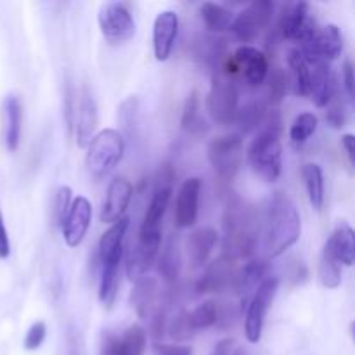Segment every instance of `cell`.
Masks as SVG:
<instances>
[{"label": "cell", "mask_w": 355, "mask_h": 355, "mask_svg": "<svg viewBox=\"0 0 355 355\" xmlns=\"http://www.w3.org/2000/svg\"><path fill=\"white\" fill-rule=\"evenodd\" d=\"M75 111H76V92L73 89L71 82L66 80L64 87V106H62V114H64L66 127L71 130L73 123H75Z\"/></svg>", "instance_id": "cell-44"}, {"label": "cell", "mask_w": 355, "mask_h": 355, "mask_svg": "<svg viewBox=\"0 0 355 355\" xmlns=\"http://www.w3.org/2000/svg\"><path fill=\"white\" fill-rule=\"evenodd\" d=\"M267 114H269V111H267L266 103H262V101H252V103L239 107L234 121H238L241 134H250V132L257 130V128L266 123Z\"/></svg>", "instance_id": "cell-33"}, {"label": "cell", "mask_w": 355, "mask_h": 355, "mask_svg": "<svg viewBox=\"0 0 355 355\" xmlns=\"http://www.w3.org/2000/svg\"><path fill=\"white\" fill-rule=\"evenodd\" d=\"M232 347H234V340L232 338L220 340V342L214 347V350H211L210 355H231Z\"/></svg>", "instance_id": "cell-49"}, {"label": "cell", "mask_w": 355, "mask_h": 355, "mask_svg": "<svg viewBox=\"0 0 355 355\" xmlns=\"http://www.w3.org/2000/svg\"><path fill=\"white\" fill-rule=\"evenodd\" d=\"M118 120L127 132L132 141L139 139V99L137 96H130L118 107Z\"/></svg>", "instance_id": "cell-36"}, {"label": "cell", "mask_w": 355, "mask_h": 355, "mask_svg": "<svg viewBox=\"0 0 355 355\" xmlns=\"http://www.w3.org/2000/svg\"><path fill=\"white\" fill-rule=\"evenodd\" d=\"M326 121L333 128H343L349 121V107H347V99L343 97V92L336 90L333 99L329 101L328 111H326Z\"/></svg>", "instance_id": "cell-41"}, {"label": "cell", "mask_w": 355, "mask_h": 355, "mask_svg": "<svg viewBox=\"0 0 355 355\" xmlns=\"http://www.w3.org/2000/svg\"><path fill=\"white\" fill-rule=\"evenodd\" d=\"M103 37L111 45H121L135 35V21L130 9L123 2L103 3L97 14Z\"/></svg>", "instance_id": "cell-9"}, {"label": "cell", "mask_w": 355, "mask_h": 355, "mask_svg": "<svg viewBox=\"0 0 355 355\" xmlns=\"http://www.w3.org/2000/svg\"><path fill=\"white\" fill-rule=\"evenodd\" d=\"M272 16L274 3L270 0H255L238 14V17L232 21L231 30L239 42L248 45L269 26Z\"/></svg>", "instance_id": "cell-11"}, {"label": "cell", "mask_w": 355, "mask_h": 355, "mask_svg": "<svg viewBox=\"0 0 355 355\" xmlns=\"http://www.w3.org/2000/svg\"><path fill=\"white\" fill-rule=\"evenodd\" d=\"M182 269V257H180V243L177 234L166 239L162 253H158V272L166 284L177 283Z\"/></svg>", "instance_id": "cell-28"}, {"label": "cell", "mask_w": 355, "mask_h": 355, "mask_svg": "<svg viewBox=\"0 0 355 355\" xmlns=\"http://www.w3.org/2000/svg\"><path fill=\"white\" fill-rule=\"evenodd\" d=\"M201 180L198 177L184 180L175 201V225L179 229H187L196 224L198 207H200Z\"/></svg>", "instance_id": "cell-19"}, {"label": "cell", "mask_w": 355, "mask_h": 355, "mask_svg": "<svg viewBox=\"0 0 355 355\" xmlns=\"http://www.w3.org/2000/svg\"><path fill=\"white\" fill-rule=\"evenodd\" d=\"M125 139L114 128H104L92 137L87 146L85 165L90 177L96 180L110 175L123 159Z\"/></svg>", "instance_id": "cell-4"}, {"label": "cell", "mask_w": 355, "mask_h": 355, "mask_svg": "<svg viewBox=\"0 0 355 355\" xmlns=\"http://www.w3.org/2000/svg\"><path fill=\"white\" fill-rule=\"evenodd\" d=\"M75 135L76 146L87 148L92 141L94 134L99 125V113H97V104L92 92L87 87H82L76 94V111H75Z\"/></svg>", "instance_id": "cell-13"}, {"label": "cell", "mask_w": 355, "mask_h": 355, "mask_svg": "<svg viewBox=\"0 0 355 355\" xmlns=\"http://www.w3.org/2000/svg\"><path fill=\"white\" fill-rule=\"evenodd\" d=\"M3 118V144L7 151H17L21 142V127H23V106L16 94L6 96L2 104Z\"/></svg>", "instance_id": "cell-22"}, {"label": "cell", "mask_w": 355, "mask_h": 355, "mask_svg": "<svg viewBox=\"0 0 355 355\" xmlns=\"http://www.w3.org/2000/svg\"><path fill=\"white\" fill-rule=\"evenodd\" d=\"M302 175H304L312 208L321 211L322 205H324V175H322V168L318 163H305L304 168H302Z\"/></svg>", "instance_id": "cell-32"}, {"label": "cell", "mask_w": 355, "mask_h": 355, "mask_svg": "<svg viewBox=\"0 0 355 355\" xmlns=\"http://www.w3.org/2000/svg\"><path fill=\"white\" fill-rule=\"evenodd\" d=\"M232 355H246V352L243 349H236L234 354H232Z\"/></svg>", "instance_id": "cell-51"}, {"label": "cell", "mask_w": 355, "mask_h": 355, "mask_svg": "<svg viewBox=\"0 0 355 355\" xmlns=\"http://www.w3.org/2000/svg\"><path fill=\"white\" fill-rule=\"evenodd\" d=\"M318 31L315 19L311 16L307 2H298L293 6L283 7L274 26L272 33L269 35V40H274V44L281 40H295L300 45L307 44Z\"/></svg>", "instance_id": "cell-7"}, {"label": "cell", "mask_w": 355, "mask_h": 355, "mask_svg": "<svg viewBox=\"0 0 355 355\" xmlns=\"http://www.w3.org/2000/svg\"><path fill=\"white\" fill-rule=\"evenodd\" d=\"M342 146H343V149H345V155H347V158H349L350 165H354V163H355V155H354V135H352V134L342 135Z\"/></svg>", "instance_id": "cell-50"}, {"label": "cell", "mask_w": 355, "mask_h": 355, "mask_svg": "<svg viewBox=\"0 0 355 355\" xmlns=\"http://www.w3.org/2000/svg\"><path fill=\"white\" fill-rule=\"evenodd\" d=\"M231 58L238 68V73H243L248 85L260 87L262 83H266L267 73H269V59L262 51L252 47V45H243Z\"/></svg>", "instance_id": "cell-18"}, {"label": "cell", "mask_w": 355, "mask_h": 355, "mask_svg": "<svg viewBox=\"0 0 355 355\" xmlns=\"http://www.w3.org/2000/svg\"><path fill=\"white\" fill-rule=\"evenodd\" d=\"M257 218L252 207L243 203L239 198H229L224 217L225 241L224 255L236 262L255 252L257 245Z\"/></svg>", "instance_id": "cell-3"}, {"label": "cell", "mask_w": 355, "mask_h": 355, "mask_svg": "<svg viewBox=\"0 0 355 355\" xmlns=\"http://www.w3.org/2000/svg\"><path fill=\"white\" fill-rule=\"evenodd\" d=\"M128 225H130V220H128V217H123L121 220L111 224V227L101 236L99 253H97L101 266L120 263L121 253H123V239Z\"/></svg>", "instance_id": "cell-23"}, {"label": "cell", "mask_w": 355, "mask_h": 355, "mask_svg": "<svg viewBox=\"0 0 355 355\" xmlns=\"http://www.w3.org/2000/svg\"><path fill=\"white\" fill-rule=\"evenodd\" d=\"M302 220L298 208L288 194L274 193L267 211L266 250L269 259H277L300 239Z\"/></svg>", "instance_id": "cell-1"}, {"label": "cell", "mask_w": 355, "mask_h": 355, "mask_svg": "<svg viewBox=\"0 0 355 355\" xmlns=\"http://www.w3.org/2000/svg\"><path fill=\"white\" fill-rule=\"evenodd\" d=\"M179 35V14L175 10H163L156 16L153 26V51L156 61H166L170 58Z\"/></svg>", "instance_id": "cell-17"}, {"label": "cell", "mask_w": 355, "mask_h": 355, "mask_svg": "<svg viewBox=\"0 0 355 355\" xmlns=\"http://www.w3.org/2000/svg\"><path fill=\"white\" fill-rule=\"evenodd\" d=\"M277 288H279V279L277 277H267L253 293L245 318V333L250 343H259L260 338H262L267 312H269L270 305L276 298Z\"/></svg>", "instance_id": "cell-10"}, {"label": "cell", "mask_w": 355, "mask_h": 355, "mask_svg": "<svg viewBox=\"0 0 355 355\" xmlns=\"http://www.w3.org/2000/svg\"><path fill=\"white\" fill-rule=\"evenodd\" d=\"M326 248L338 263L350 267L355 260V232L349 224L342 222L326 241Z\"/></svg>", "instance_id": "cell-26"}, {"label": "cell", "mask_w": 355, "mask_h": 355, "mask_svg": "<svg viewBox=\"0 0 355 355\" xmlns=\"http://www.w3.org/2000/svg\"><path fill=\"white\" fill-rule=\"evenodd\" d=\"M180 125L186 132L193 135H201L208 130V125L205 118L201 116V99L200 92L193 90L187 96L186 103L182 107V118H180Z\"/></svg>", "instance_id": "cell-31"}, {"label": "cell", "mask_w": 355, "mask_h": 355, "mask_svg": "<svg viewBox=\"0 0 355 355\" xmlns=\"http://www.w3.org/2000/svg\"><path fill=\"white\" fill-rule=\"evenodd\" d=\"M318 116L314 113H302L295 118L290 128V139L295 146L307 142L318 130Z\"/></svg>", "instance_id": "cell-39"}, {"label": "cell", "mask_w": 355, "mask_h": 355, "mask_svg": "<svg viewBox=\"0 0 355 355\" xmlns=\"http://www.w3.org/2000/svg\"><path fill=\"white\" fill-rule=\"evenodd\" d=\"M283 120L277 111H269L262 132L253 139L248 149L252 170L263 182L272 184L279 179L283 170V148H281Z\"/></svg>", "instance_id": "cell-2"}, {"label": "cell", "mask_w": 355, "mask_h": 355, "mask_svg": "<svg viewBox=\"0 0 355 355\" xmlns=\"http://www.w3.org/2000/svg\"><path fill=\"white\" fill-rule=\"evenodd\" d=\"M217 243L218 234L214 227L196 229L187 239V253H189L191 263L194 267H203Z\"/></svg>", "instance_id": "cell-27"}, {"label": "cell", "mask_w": 355, "mask_h": 355, "mask_svg": "<svg viewBox=\"0 0 355 355\" xmlns=\"http://www.w3.org/2000/svg\"><path fill=\"white\" fill-rule=\"evenodd\" d=\"M208 159L220 182L231 184L245 159V144L239 134L220 135L208 144Z\"/></svg>", "instance_id": "cell-6"}, {"label": "cell", "mask_w": 355, "mask_h": 355, "mask_svg": "<svg viewBox=\"0 0 355 355\" xmlns=\"http://www.w3.org/2000/svg\"><path fill=\"white\" fill-rule=\"evenodd\" d=\"M267 272H269V262L267 260H250L248 263H245L241 270H238L234 281V290L239 295H243V304H246V295L250 291L255 293L257 288L266 281Z\"/></svg>", "instance_id": "cell-29"}, {"label": "cell", "mask_w": 355, "mask_h": 355, "mask_svg": "<svg viewBox=\"0 0 355 355\" xmlns=\"http://www.w3.org/2000/svg\"><path fill=\"white\" fill-rule=\"evenodd\" d=\"M159 246L156 243H148L137 239L127 257V276L132 281H137L149 270V267L156 262L159 253Z\"/></svg>", "instance_id": "cell-25"}, {"label": "cell", "mask_w": 355, "mask_h": 355, "mask_svg": "<svg viewBox=\"0 0 355 355\" xmlns=\"http://www.w3.org/2000/svg\"><path fill=\"white\" fill-rule=\"evenodd\" d=\"M236 274H238V269H236L234 260L225 255L218 257L205 269L203 276L196 284V293H222L229 288H234Z\"/></svg>", "instance_id": "cell-14"}, {"label": "cell", "mask_w": 355, "mask_h": 355, "mask_svg": "<svg viewBox=\"0 0 355 355\" xmlns=\"http://www.w3.org/2000/svg\"><path fill=\"white\" fill-rule=\"evenodd\" d=\"M90 222H92V205L85 196H78L75 201H71L68 215L61 225L62 238L69 248H76L82 245L90 227Z\"/></svg>", "instance_id": "cell-15"}, {"label": "cell", "mask_w": 355, "mask_h": 355, "mask_svg": "<svg viewBox=\"0 0 355 355\" xmlns=\"http://www.w3.org/2000/svg\"><path fill=\"white\" fill-rule=\"evenodd\" d=\"M342 82H343V90H345L347 94V99L352 101L354 99V64L350 59H347L345 64H343Z\"/></svg>", "instance_id": "cell-46"}, {"label": "cell", "mask_w": 355, "mask_h": 355, "mask_svg": "<svg viewBox=\"0 0 355 355\" xmlns=\"http://www.w3.org/2000/svg\"><path fill=\"white\" fill-rule=\"evenodd\" d=\"M189 321L194 331L198 329H208L217 322V302L207 300L198 305L193 312H189Z\"/></svg>", "instance_id": "cell-40"}, {"label": "cell", "mask_w": 355, "mask_h": 355, "mask_svg": "<svg viewBox=\"0 0 355 355\" xmlns=\"http://www.w3.org/2000/svg\"><path fill=\"white\" fill-rule=\"evenodd\" d=\"M146 343L148 336L144 328L134 324L125 329L121 335L107 336L101 355H144Z\"/></svg>", "instance_id": "cell-20"}, {"label": "cell", "mask_w": 355, "mask_h": 355, "mask_svg": "<svg viewBox=\"0 0 355 355\" xmlns=\"http://www.w3.org/2000/svg\"><path fill=\"white\" fill-rule=\"evenodd\" d=\"M319 279L322 286L328 290H336L342 284V267L336 262L335 257L328 252V248H322L321 263H319Z\"/></svg>", "instance_id": "cell-37"}, {"label": "cell", "mask_w": 355, "mask_h": 355, "mask_svg": "<svg viewBox=\"0 0 355 355\" xmlns=\"http://www.w3.org/2000/svg\"><path fill=\"white\" fill-rule=\"evenodd\" d=\"M173 184H175V168L172 166V163H163L156 172L155 189H153L151 201H149L141 231H139L141 236L146 234L151 238H162V220L170 200H172Z\"/></svg>", "instance_id": "cell-5"}, {"label": "cell", "mask_w": 355, "mask_h": 355, "mask_svg": "<svg viewBox=\"0 0 355 355\" xmlns=\"http://www.w3.org/2000/svg\"><path fill=\"white\" fill-rule=\"evenodd\" d=\"M120 286V263L113 266H101L99 281V300L106 309L113 307Z\"/></svg>", "instance_id": "cell-35"}, {"label": "cell", "mask_w": 355, "mask_h": 355, "mask_svg": "<svg viewBox=\"0 0 355 355\" xmlns=\"http://www.w3.org/2000/svg\"><path fill=\"white\" fill-rule=\"evenodd\" d=\"M159 300V283L156 277L142 276L135 281L134 291H132V305L141 319L148 321L158 311Z\"/></svg>", "instance_id": "cell-24"}, {"label": "cell", "mask_w": 355, "mask_h": 355, "mask_svg": "<svg viewBox=\"0 0 355 355\" xmlns=\"http://www.w3.org/2000/svg\"><path fill=\"white\" fill-rule=\"evenodd\" d=\"M71 194L73 191L69 186H61L55 191L54 208H52V220H54L55 227H61L68 215L69 207H71Z\"/></svg>", "instance_id": "cell-42"}, {"label": "cell", "mask_w": 355, "mask_h": 355, "mask_svg": "<svg viewBox=\"0 0 355 355\" xmlns=\"http://www.w3.org/2000/svg\"><path fill=\"white\" fill-rule=\"evenodd\" d=\"M300 51L309 64H314L318 61H335L343 51L342 31L336 24H328V26L315 31L314 37L307 44L302 45Z\"/></svg>", "instance_id": "cell-12"}, {"label": "cell", "mask_w": 355, "mask_h": 355, "mask_svg": "<svg viewBox=\"0 0 355 355\" xmlns=\"http://www.w3.org/2000/svg\"><path fill=\"white\" fill-rule=\"evenodd\" d=\"M45 335H47V326L44 321H38L35 324H31V328L28 329L26 338H24V349L26 350H37L40 349V345L44 343Z\"/></svg>", "instance_id": "cell-45"}, {"label": "cell", "mask_w": 355, "mask_h": 355, "mask_svg": "<svg viewBox=\"0 0 355 355\" xmlns=\"http://www.w3.org/2000/svg\"><path fill=\"white\" fill-rule=\"evenodd\" d=\"M267 101H269L270 106H277L281 104V101L284 99L288 90V76L284 73L283 68L279 66H274L272 69L269 68L267 73Z\"/></svg>", "instance_id": "cell-38"}, {"label": "cell", "mask_w": 355, "mask_h": 355, "mask_svg": "<svg viewBox=\"0 0 355 355\" xmlns=\"http://www.w3.org/2000/svg\"><path fill=\"white\" fill-rule=\"evenodd\" d=\"M207 107L211 120L218 125L234 123L239 110V94L231 76L224 75L222 69L211 73V87L207 97Z\"/></svg>", "instance_id": "cell-8"}, {"label": "cell", "mask_w": 355, "mask_h": 355, "mask_svg": "<svg viewBox=\"0 0 355 355\" xmlns=\"http://www.w3.org/2000/svg\"><path fill=\"white\" fill-rule=\"evenodd\" d=\"M10 255V239L9 232H7L6 220H3L2 208H0V260L9 259Z\"/></svg>", "instance_id": "cell-47"}, {"label": "cell", "mask_w": 355, "mask_h": 355, "mask_svg": "<svg viewBox=\"0 0 355 355\" xmlns=\"http://www.w3.org/2000/svg\"><path fill=\"white\" fill-rule=\"evenodd\" d=\"M288 66H290L291 89H293L295 96H309V90H311V64L304 58L300 49H291L288 52Z\"/></svg>", "instance_id": "cell-30"}, {"label": "cell", "mask_w": 355, "mask_h": 355, "mask_svg": "<svg viewBox=\"0 0 355 355\" xmlns=\"http://www.w3.org/2000/svg\"><path fill=\"white\" fill-rule=\"evenodd\" d=\"M311 66V90H309V96L312 97V103L315 106L326 107L336 94V90H338L336 78L333 75L329 62L318 61Z\"/></svg>", "instance_id": "cell-21"}, {"label": "cell", "mask_w": 355, "mask_h": 355, "mask_svg": "<svg viewBox=\"0 0 355 355\" xmlns=\"http://www.w3.org/2000/svg\"><path fill=\"white\" fill-rule=\"evenodd\" d=\"M168 331L170 336H172L173 340H177V342H186V340L193 338L194 328L191 326L189 312H180V314L172 321Z\"/></svg>", "instance_id": "cell-43"}, {"label": "cell", "mask_w": 355, "mask_h": 355, "mask_svg": "<svg viewBox=\"0 0 355 355\" xmlns=\"http://www.w3.org/2000/svg\"><path fill=\"white\" fill-rule=\"evenodd\" d=\"M155 355H193L191 347L182 345H155L153 349Z\"/></svg>", "instance_id": "cell-48"}, {"label": "cell", "mask_w": 355, "mask_h": 355, "mask_svg": "<svg viewBox=\"0 0 355 355\" xmlns=\"http://www.w3.org/2000/svg\"><path fill=\"white\" fill-rule=\"evenodd\" d=\"M200 16L205 26L214 33H222L232 24V12L224 6L215 2H205L200 6Z\"/></svg>", "instance_id": "cell-34"}, {"label": "cell", "mask_w": 355, "mask_h": 355, "mask_svg": "<svg viewBox=\"0 0 355 355\" xmlns=\"http://www.w3.org/2000/svg\"><path fill=\"white\" fill-rule=\"evenodd\" d=\"M134 194V186L125 177H114L107 187L106 200H104L103 210H101V222L104 224H114L125 217L128 205Z\"/></svg>", "instance_id": "cell-16"}]
</instances>
